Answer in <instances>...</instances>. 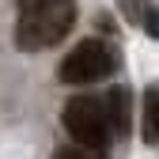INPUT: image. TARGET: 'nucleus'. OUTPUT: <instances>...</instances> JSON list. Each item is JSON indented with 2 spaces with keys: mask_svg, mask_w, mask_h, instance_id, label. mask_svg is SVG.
<instances>
[{
  "mask_svg": "<svg viewBox=\"0 0 159 159\" xmlns=\"http://www.w3.org/2000/svg\"><path fill=\"white\" fill-rule=\"evenodd\" d=\"M65 129L76 140V148H87L95 155H102L110 148V117H106V102H98L91 95H76L65 102Z\"/></svg>",
  "mask_w": 159,
  "mask_h": 159,
  "instance_id": "f03ea898",
  "label": "nucleus"
},
{
  "mask_svg": "<svg viewBox=\"0 0 159 159\" xmlns=\"http://www.w3.org/2000/svg\"><path fill=\"white\" fill-rule=\"evenodd\" d=\"M106 117H110V129L117 136H125V129H129V91L125 87H114L106 95Z\"/></svg>",
  "mask_w": 159,
  "mask_h": 159,
  "instance_id": "39448f33",
  "label": "nucleus"
},
{
  "mask_svg": "<svg viewBox=\"0 0 159 159\" xmlns=\"http://www.w3.org/2000/svg\"><path fill=\"white\" fill-rule=\"evenodd\" d=\"M136 19H140V27H144L148 34H155V38H159V8H152V4H144L140 11H136Z\"/></svg>",
  "mask_w": 159,
  "mask_h": 159,
  "instance_id": "423d86ee",
  "label": "nucleus"
},
{
  "mask_svg": "<svg viewBox=\"0 0 159 159\" xmlns=\"http://www.w3.org/2000/svg\"><path fill=\"white\" fill-rule=\"evenodd\" d=\"M140 136L148 144H159V84H152L144 91V102H140Z\"/></svg>",
  "mask_w": 159,
  "mask_h": 159,
  "instance_id": "20e7f679",
  "label": "nucleus"
},
{
  "mask_svg": "<svg viewBox=\"0 0 159 159\" xmlns=\"http://www.w3.org/2000/svg\"><path fill=\"white\" fill-rule=\"evenodd\" d=\"M53 159H87V155L80 152V148H57V152H53Z\"/></svg>",
  "mask_w": 159,
  "mask_h": 159,
  "instance_id": "0eeeda50",
  "label": "nucleus"
},
{
  "mask_svg": "<svg viewBox=\"0 0 159 159\" xmlns=\"http://www.w3.org/2000/svg\"><path fill=\"white\" fill-rule=\"evenodd\" d=\"M114 68H117L114 49H110L106 42H98V38H87V42H80L76 49H68V57L61 61L57 76H61V84L87 87V84H98V80H106Z\"/></svg>",
  "mask_w": 159,
  "mask_h": 159,
  "instance_id": "7ed1b4c3",
  "label": "nucleus"
},
{
  "mask_svg": "<svg viewBox=\"0 0 159 159\" xmlns=\"http://www.w3.org/2000/svg\"><path fill=\"white\" fill-rule=\"evenodd\" d=\"M76 23V0H23L15 23V46L38 53L57 46Z\"/></svg>",
  "mask_w": 159,
  "mask_h": 159,
  "instance_id": "f257e3e1",
  "label": "nucleus"
}]
</instances>
